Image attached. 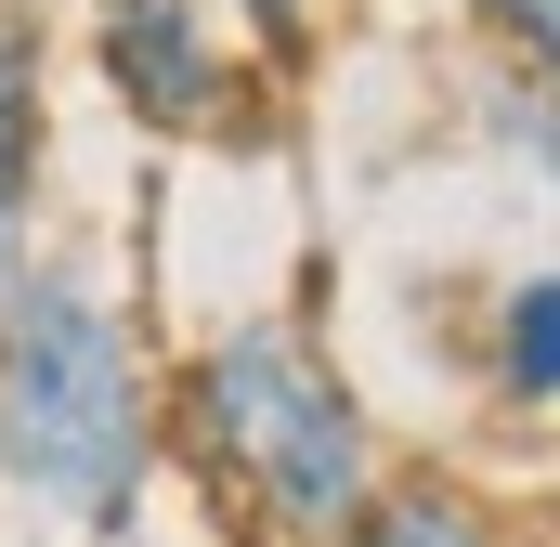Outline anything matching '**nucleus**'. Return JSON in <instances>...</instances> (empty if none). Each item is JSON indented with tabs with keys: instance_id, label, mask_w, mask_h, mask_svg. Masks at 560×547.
Here are the masks:
<instances>
[{
	"instance_id": "nucleus-1",
	"label": "nucleus",
	"mask_w": 560,
	"mask_h": 547,
	"mask_svg": "<svg viewBox=\"0 0 560 547\" xmlns=\"http://www.w3.org/2000/svg\"><path fill=\"white\" fill-rule=\"evenodd\" d=\"M170 469V379L92 261H26L0 300V496L52 535L118 547Z\"/></svg>"
},
{
	"instance_id": "nucleus-9",
	"label": "nucleus",
	"mask_w": 560,
	"mask_h": 547,
	"mask_svg": "<svg viewBox=\"0 0 560 547\" xmlns=\"http://www.w3.org/2000/svg\"><path fill=\"white\" fill-rule=\"evenodd\" d=\"M222 13H235V26H248V53H261V66H313V39H326V0H222Z\"/></svg>"
},
{
	"instance_id": "nucleus-6",
	"label": "nucleus",
	"mask_w": 560,
	"mask_h": 547,
	"mask_svg": "<svg viewBox=\"0 0 560 547\" xmlns=\"http://www.w3.org/2000/svg\"><path fill=\"white\" fill-rule=\"evenodd\" d=\"M456 118H469V143H482L509 183H548V196H560V79L509 66V53H469Z\"/></svg>"
},
{
	"instance_id": "nucleus-3",
	"label": "nucleus",
	"mask_w": 560,
	"mask_h": 547,
	"mask_svg": "<svg viewBox=\"0 0 560 547\" xmlns=\"http://www.w3.org/2000/svg\"><path fill=\"white\" fill-rule=\"evenodd\" d=\"M92 79L143 143H261L275 66L222 0H92Z\"/></svg>"
},
{
	"instance_id": "nucleus-8",
	"label": "nucleus",
	"mask_w": 560,
	"mask_h": 547,
	"mask_svg": "<svg viewBox=\"0 0 560 547\" xmlns=\"http://www.w3.org/2000/svg\"><path fill=\"white\" fill-rule=\"evenodd\" d=\"M456 13H469V39H482V53H509V66L560 79V0H456Z\"/></svg>"
},
{
	"instance_id": "nucleus-4",
	"label": "nucleus",
	"mask_w": 560,
	"mask_h": 547,
	"mask_svg": "<svg viewBox=\"0 0 560 547\" xmlns=\"http://www.w3.org/2000/svg\"><path fill=\"white\" fill-rule=\"evenodd\" d=\"M39 196H52V26L39 0H0V300L39 261Z\"/></svg>"
},
{
	"instance_id": "nucleus-7",
	"label": "nucleus",
	"mask_w": 560,
	"mask_h": 547,
	"mask_svg": "<svg viewBox=\"0 0 560 547\" xmlns=\"http://www.w3.org/2000/svg\"><path fill=\"white\" fill-rule=\"evenodd\" d=\"M352 547H535V535H522V509H495L456 469H392L378 509L352 522Z\"/></svg>"
},
{
	"instance_id": "nucleus-2",
	"label": "nucleus",
	"mask_w": 560,
	"mask_h": 547,
	"mask_svg": "<svg viewBox=\"0 0 560 547\" xmlns=\"http://www.w3.org/2000/svg\"><path fill=\"white\" fill-rule=\"evenodd\" d=\"M170 456L275 547H352L392 482V430L313 313H222L170 365Z\"/></svg>"
},
{
	"instance_id": "nucleus-5",
	"label": "nucleus",
	"mask_w": 560,
	"mask_h": 547,
	"mask_svg": "<svg viewBox=\"0 0 560 547\" xmlns=\"http://www.w3.org/2000/svg\"><path fill=\"white\" fill-rule=\"evenodd\" d=\"M469 392L509 430L560 417V261H522V274L482 287V313H469Z\"/></svg>"
}]
</instances>
